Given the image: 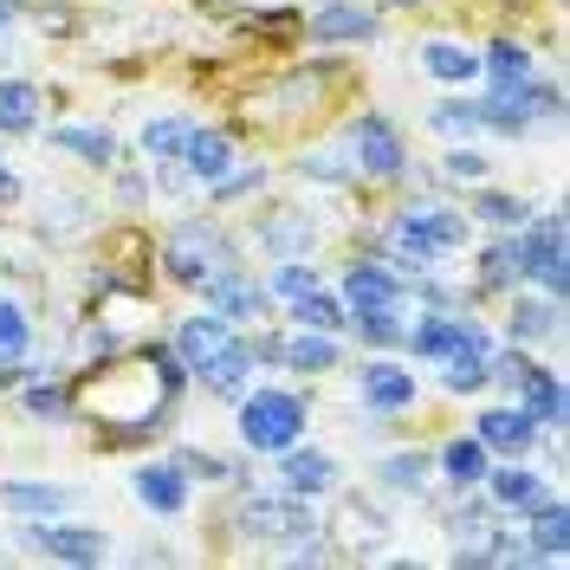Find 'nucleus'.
Masks as SVG:
<instances>
[{
    "instance_id": "nucleus-8",
    "label": "nucleus",
    "mask_w": 570,
    "mask_h": 570,
    "mask_svg": "<svg viewBox=\"0 0 570 570\" xmlns=\"http://www.w3.org/2000/svg\"><path fill=\"white\" fill-rule=\"evenodd\" d=\"M20 538L46 551V558H59V564H105L110 558V538L91 532V525H52V519H33V525H20Z\"/></svg>"
},
{
    "instance_id": "nucleus-38",
    "label": "nucleus",
    "mask_w": 570,
    "mask_h": 570,
    "mask_svg": "<svg viewBox=\"0 0 570 570\" xmlns=\"http://www.w3.org/2000/svg\"><path fill=\"white\" fill-rule=\"evenodd\" d=\"M312 285H318V273H312V266H305V259H285L279 273H273V279H266V298H285V305H292V298H305V292H312Z\"/></svg>"
},
{
    "instance_id": "nucleus-46",
    "label": "nucleus",
    "mask_w": 570,
    "mask_h": 570,
    "mask_svg": "<svg viewBox=\"0 0 570 570\" xmlns=\"http://www.w3.org/2000/svg\"><path fill=\"white\" fill-rule=\"evenodd\" d=\"M7 195H13V176H7V163H0V202H7Z\"/></svg>"
},
{
    "instance_id": "nucleus-3",
    "label": "nucleus",
    "mask_w": 570,
    "mask_h": 570,
    "mask_svg": "<svg viewBox=\"0 0 570 570\" xmlns=\"http://www.w3.org/2000/svg\"><path fill=\"white\" fill-rule=\"evenodd\" d=\"M163 266H169L181 285H202V279H214V273L234 266V247H227V234H220L214 220H176L169 240H163Z\"/></svg>"
},
{
    "instance_id": "nucleus-21",
    "label": "nucleus",
    "mask_w": 570,
    "mask_h": 570,
    "mask_svg": "<svg viewBox=\"0 0 570 570\" xmlns=\"http://www.w3.org/2000/svg\"><path fill=\"white\" fill-rule=\"evenodd\" d=\"M487 466H493V454L480 448V434H454V441H448V448L434 454V473H441L448 487H461V493L487 480Z\"/></svg>"
},
{
    "instance_id": "nucleus-31",
    "label": "nucleus",
    "mask_w": 570,
    "mask_h": 570,
    "mask_svg": "<svg viewBox=\"0 0 570 570\" xmlns=\"http://www.w3.org/2000/svg\"><path fill=\"white\" fill-rule=\"evenodd\" d=\"M27 351H33V318H27V305L0 298V370H20Z\"/></svg>"
},
{
    "instance_id": "nucleus-18",
    "label": "nucleus",
    "mask_w": 570,
    "mask_h": 570,
    "mask_svg": "<svg viewBox=\"0 0 570 570\" xmlns=\"http://www.w3.org/2000/svg\"><path fill=\"white\" fill-rule=\"evenodd\" d=\"M253 363H259V356H253V337H227V344L195 370V376H202L214 395H240L253 383Z\"/></svg>"
},
{
    "instance_id": "nucleus-24",
    "label": "nucleus",
    "mask_w": 570,
    "mask_h": 570,
    "mask_svg": "<svg viewBox=\"0 0 570 570\" xmlns=\"http://www.w3.org/2000/svg\"><path fill=\"white\" fill-rule=\"evenodd\" d=\"M46 142L66 149V156H78V163H91V169H117V137H110V130H91V124H52Z\"/></svg>"
},
{
    "instance_id": "nucleus-19",
    "label": "nucleus",
    "mask_w": 570,
    "mask_h": 570,
    "mask_svg": "<svg viewBox=\"0 0 570 570\" xmlns=\"http://www.w3.org/2000/svg\"><path fill=\"white\" fill-rule=\"evenodd\" d=\"M525 519H532V532H525L532 558H544V564H564V558H570V512H564V499H538Z\"/></svg>"
},
{
    "instance_id": "nucleus-37",
    "label": "nucleus",
    "mask_w": 570,
    "mask_h": 570,
    "mask_svg": "<svg viewBox=\"0 0 570 570\" xmlns=\"http://www.w3.org/2000/svg\"><path fill=\"white\" fill-rule=\"evenodd\" d=\"M298 169H305L312 181H351L356 176L351 169V142H331V149H318V156H305Z\"/></svg>"
},
{
    "instance_id": "nucleus-35",
    "label": "nucleus",
    "mask_w": 570,
    "mask_h": 570,
    "mask_svg": "<svg viewBox=\"0 0 570 570\" xmlns=\"http://www.w3.org/2000/svg\"><path fill=\"white\" fill-rule=\"evenodd\" d=\"M428 130H441V137H473V130H480V105H466V98H441V105L428 110Z\"/></svg>"
},
{
    "instance_id": "nucleus-12",
    "label": "nucleus",
    "mask_w": 570,
    "mask_h": 570,
    "mask_svg": "<svg viewBox=\"0 0 570 570\" xmlns=\"http://www.w3.org/2000/svg\"><path fill=\"white\" fill-rule=\"evenodd\" d=\"M356 390H363V409H370V415H402V409H415V376H409L402 363H390V356L363 363Z\"/></svg>"
},
{
    "instance_id": "nucleus-2",
    "label": "nucleus",
    "mask_w": 570,
    "mask_h": 570,
    "mask_svg": "<svg viewBox=\"0 0 570 570\" xmlns=\"http://www.w3.org/2000/svg\"><path fill=\"white\" fill-rule=\"evenodd\" d=\"M305 422H312V409L292 390H253L240 402V441L253 454H285L292 441H305Z\"/></svg>"
},
{
    "instance_id": "nucleus-7",
    "label": "nucleus",
    "mask_w": 570,
    "mask_h": 570,
    "mask_svg": "<svg viewBox=\"0 0 570 570\" xmlns=\"http://www.w3.org/2000/svg\"><path fill=\"white\" fill-rule=\"evenodd\" d=\"M351 169L370 181H395L409 169V156H402V137L390 130V117H376V110H363L351 124Z\"/></svg>"
},
{
    "instance_id": "nucleus-15",
    "label": "nucleus",
    "mask_w": 570,
    "mask_h": 570,
    "mask_svg": "<svg viewBox=\"0 0 570 570\" xmlns=\"http://www.w3.org/2000/svg\"><path fill=\"white\" fill-rule=\"evenodd\" d=\"M130 487H137V499L149 512H163V519H176L181 505H188V473H181L176 461H142L137 473H130Z\"/></svg>"
},
{
    "instance_id": "nucleus-20",
    "label": "nucleus",
    "mask_w": 570,
    "mask_h": 570,
    "mask_svg": "<svg viewBox=\"0 0 570 570\" xmlns=\"http://www.w3.org/2000/svg\"><path fill=\"white\" fill-rule=\"evenodd\" d=\"M78 499H85L78 487H39V480H7V487H0V505H7V512H27V519H59Z\"/></svg>"
},
{
    "instance_id": "nucleus-29",
    "label": "nucleus",
    "mask_w": 570,
    "mask_h": 570,
    "mask_svg": "<svg viewBox=\"0 0 570 570\" xmlns=\"http://www.w3.org/2000/svg\"><path fill=\"white\" fill-rule=\"evenodd\" d=\"M422 71L428 78H441V85H473V78H480V59H473L466 46H454V39H428L422 46Z\"/></svg>"
},
{
    "instance_id": "nucleus-40",
    "label": "nucleus",
    "mask_w": 570,
    "mask_h": 570,
    "mask_svg": "<svg viewBox=\"0 0 570 570\" xmlns=\"http://www.w3.org/2000/svg\"><path fill=\"white\" fill-rule=\"evenodd\" d=\"M441 169H448V181H487L493 156H487V149H473V142H461V149H448V156H441Z\"/></svg>"
},
{
    "instance_id": "nucleus-6",
    "label": "nucleus",
    "mask_w": 570,
    "mask_h": 570,
    "mask_svg": "<svg viewBox=\"0 0 570 570\" xmlns=\"http://www.w3.org/2000/svg\"><path fill=\"white\" fill-rule=\"evenodd\" d=\"M240 532L247 538H273V544H298V538H312V512H305V499L298 493H247L240 505Z\"/></svg>"
},
{
    "instance_id": "nucleus-39",
    "label": "nucleus",
    "mask_w": 570,
    "mask_h": 570,
    "mask_svg": "<svg viewBox=\"0 0 570 570\" xmlns=\"http://www.w3.org/2000/svg\"><path fill=\"white\" fill-rule=\"evenodd\" d=\"M259 240L273 253H285V259H298V247L312 240V220H259Z\"/></svg>"
},
{
    "instance_id": "nucleus-14",
    "label": "nucleus",
    "mask_w": 570,
    "mask_h": 570,
    "mask_svg": "<svg viewBox=\"0 0 570 570\" xmlns=\"http://www.w3.org/2000/svg\"><path fill=\"white\" fill-rule=\"evenodd\" d=\"M480 487H487V499H493L499 512H532L538 499H551V487H544V480H538L525 461L487 466V480H480Z\"/></svg>"
},
{
    "instance_id": "nucleus-42",
    "label": "nucleus",
    "mask_w": 570,
    "mask_h": 570,
    "mask_svg": "<svg viewBox=\"0 0 570 570\" xmlns=\"http://www.w3.org/2000/svg\"><path fill=\"white\" fill-rule=\"evenodd\" d=\"M356 331H363V344H383V351H390V344H402L409 324H402V312H363Z\"/></svg>"
},
{
    "instance_id": "nucleus-32",
    "label": "nucleus",
    "mask_w": 570,
    "mask_h": 570,
    "mask_svg": "<svg viewBox=\"0 0 570 570\" xmlns=\"http://www.w3.org/2000/svg\"><path fill=\"white\" fill-rule=\"evenodd\" d=\"M428 473H434V454H422V448H409V454H390V461L376 466V480H383V487H395V493H422Z\"/></svg>"
},
{
    "instance_id": "nucleus-11",
    "label": "nucleus",
    "mask_w": 570,
    "mask_h": 570,
    "mask_svg": "<svg viewBox=\"0 0 570 570\" xmlns=\"http://www.w3.org/2000/svg\"><path fill=\"white\" fill-rule=\"evenodd\" d=\"M473 434H480V448L487 454H505V461H525L538 441V422L525 409H480L473 415Z\"/></svg>"
},
{
    "instance_id": "nucleus-16",
    "label": "nucleus",
    "mask_w": 570,
    "mask_h": 570,
    "mask_svg": "<svg viewBox=\"0 0 570 570\" xmlns=\"http://www.w3.org/2000/svg\"><path fill=\"white\" fill-rule=\"evenodd\" d=\"M305 33L318 46H351V39H376V13L370 7H351V0H324L318 13L305 20Z\"/></svg>"
},
{
    "instance_id": "nucleus-1",
    "label": "nucleus",
    "mask_w": 570,
    "mask_h": 570,
    "mask_svg": "<svg viewBox=\"0 0 570 570\" xmlns=\"http://www.w3.org/2000/svg\"><path fill=\"white\" fill-rule=\"evenodd\" d=\"M466 234L473 227H466L461 208H448V202H409L390 227V253L402 266H415V273H434L448 253L466 247Z\"/></svg>"
},
{
    "instance_id": "nucleus-26",
    "label": "nucleus",
    "mask_w": 570,
    "mask_h": 570,
    "mask_svg": "<svg viewBox=\"0 0 570 570\" xmlns=\"http://www.w3.org/2000/svg\"><path fill=\"white\" fill-rule=\"evenodd\" d=\"M227 337H234V324L220 318V312H208V318H188L176 331V356H181V370H202V363H208L214 351H220V344H227Z\"/></svg>"
},
{
    "instance_id": "nucleus-5",
    "label": "nucleus",
    "mask_w": 570,
    "mask_h": 570,
    "mask_svg": "<svg viewBox=\"0 0 570 570\" xmlns=\"http://www.w3.org/2000/svg\"><path fill=\"white\" fill-rule=\"evenodd\" d=\"M409 351L428 356V363H448V356H493V331L473 318H454V312H422V324L402 331Z\"/></svg>"
},
{
    "instance_id": "nucleus-41",
    "label": "nucleus",
    "mask_w": 570,
    "mask_h": 570,
    "mask_svg": "<svg viewBox=\"0 0 570 570\" xmlns=\"http://www.w3.org/2000/svg\"><path fill=\"white\" fill-rule=\"evenodd\" d=\"M20 402H27V415H39V422H66L71 415V395L59 390V383H39V390H27Z\"/></svg>"
},
{
    "instance_id": "nucleus-45",
    "label": "nucleus",
    "mask_w": 570,
    "mask_h": 570,
    "mask_svg": "<svg viewBox=\"0 0 570 570\" xmlns=\"http://www.w3.org/2000/svg\"><path fill=\"white\" fill-rule=\"evenodd\" d=\"M13 20H20V0H0V39L13 33Z\"/></svg>"
},
{
    "instance_id": "nucleus-33",
    "label": "nucleus",
    "mask_w": 570,
    "mask_h": 570,
    "mask_svg": "<svg viewBox=\"0 0 570 570\" xmlns=\"http://www.w3.org/2000/svg\"><path fill=\"white\" fill-rule=\"evenodd\" d=\"M142 149H149L156 163H181V149H188V124H181L176 110L149 117V124H142Z\"/></svg>"
},
{
    "instance_id": "nucleus-9",
    "label": "nucleus",
    "mask_w": 570,
    "mask_h": 570,
    "mask_svg": "<svg viewBox=\"0 0 570 570\" xmlns=\"http://www.w3.org/2000/svg\"><path fill=\"white\" fill-rule=\"evenodd\" d=\"M344 312L351 318H363V312H409V292H402V279L383 259H356L344 273Z\"/></svg>"
},
{
    "instance_id": "nucleus-27",
    "label": "nucleus",
    "mask_w": 570,
    "mask_h": 570,
    "mask_svg": "<svg viewBox=\"0 0 570 570\" xmlns=\"http://www.w3.org/2000/svg\"><path fill=\"white\" fill-rule=\"evenodd\" d=\"M558 318H564V312H558V298L544 292V298H519L505 331H512V344H519V351H532L538 337H558V331H564Z\"/></svg>"
},
{
    "instance_id": "nucleus-47",
    "label": "nucleus",
    "mask_w": 570,
    "mask_h": 570,
    "mask_svg": "<svg viewBox=\"0 0 570 570\" xmlns=\"http://www.w3.org/2000/svg\"><path fill=\"white\" fill-rule=\"evenodd\" d=\"M376 7H428V0H376Z\"/></svg>"
},
{
    "instance_id": "nucleus-13",
    "label": "nucleus",
    "mask_w": 570,
    "mask_h": 570,
    "mask_svg": "<svg viewBox=\"0 0 570 570\" xmlns=\"http://www.w3.org/2000/svg\"><path fill=\"white\" fill-rule=\"evenodd\" d=\"M279 461V487L285 493H298V499H318V493H331L337 487V461L324 454V448H285V454H273Z\"/></svg>"
},
{
    "instance_id": "nucleus-25",
    "label": "nucleus",
    "mask_w": 570,
    "mask_h": 570,
    "mask_svg": "<svg viewBox=\"0 0 570 570\" xmlns=\"http://www.w3.org/2000/svg\"><path fill=\"white\" fill-rule=\"evenodd\" d=\"M279 363L285 370H298V376H324V370H337V363H344V356H337V331H298V337H285Z\"/></svg>"
},
{
    "instance_id": "nucleus-34",
    "label": "nucleus",
    "mask_w": 570,
    "mask_h": 570,
    "mask_svg": "<svg viewBox=\"0 0 570 570\" xmlns=\"http://www.w3.org/2000/svg\"><path fill=\"white\" fill-rule=\"evenodd\" d=\"M480 292H505V285H519V253H512V240H499V247L480 253Z\"/></svg>"
},
{
    "instance_id": "nucleus-23",
    "label": "nucleus",
    "mask_w": 570,
    "mask_h": 570,
    "mask_svg": "<svg viewBox=\"0 0 570 570\" xmlns=\"http://www.w3.org/2000/svg\"><path fill=\"white\" fill-rule=\"evenodd\" d=\"M181 163H188V176L195 181H220L234 176V137L227 130H188V149H181Z\"/></svg>"
},
{
    "instance_id": "nucleus-10",
    "label": "nucleus",
    "mask_w": 570,
    "mask_h": 570,
    "mask_svg": "<svg viewBox=\"0 0 570 570\" xmlns=\"http://www.w3.org/2000/svg\"><path fill=\"white\" fill-rule=\"evenodd\" d=\"M202 292H208V312H220L227 324H247L273 305L266 298V279H247V266H227V273L202 279Z\"/></svg>"
},
{
    "instance_id": "nucleus-30",
    "label": "nucleus",
    "mask_w": 570,
    "mask_h": 570,
    "mask_svg": "<svg viewBox=\"0 0 570 570\" xmlns=\"http://www.w3.org/2000/svg\"><path fill=\"white\" fill-rule=\"evenodd\" d=\"M344 318H351L344 298L324 292V285H312L305 298H292V324H298V331H344Z\"/></svg>"
},
{
    "instance_id": "nucleus-17",
    "label": "nucleus",
    "mask_w": 570,
    "mask_h": 570,
    "mask_svg": "<svg viewBox=\"0 0 570 570\" xmlns=\"http://www.w3.org/2000/svg\"><path fill=\"white\" fill-rule=\"evenodd\" d=\"M519 409H525L538 428H551V434H558V428H564V415H570L564 376H558V370H538V363H532V370L519 376Z\"/></svg>"
},
{
    "instance_id": "nucleus-4",
    "label": "nucleus",
    "mask_w": 570,
    "mask_h": 570,
    "mask_svg": "<svg viewBox=\"0 0 570 570\" xmlns=\"http://www.w3.org/2000/svg\"><path fill=\"white\" fill-rule=\"evenodd\" d=\"M525 234L512 240V253H519V279H532V285H544L551 298H564V285H570V273H564V214L551 208V214H538V220H519Z\"/></svg>"
},
{
    "instance_id": "nucleus-43",
    "label": "nucleus",
    "mask_w": 570,
    "mask_h": 570,
    "mask_svg": "<svg viewBox=\"0 0 570 570\" xmlns=\"http://www.w3.org/2000/svg\"><path fill=\"white\" fill-rule=\"evenodd\" d=\"M176 466L195 480H234V461H214V454H176Z\"/></svg>"
},
{
    "instance_id": "nucleus-22",
    "label": "nucleus",
    "mask_w": 570,
    "mask_h": 570,
    "mask_svg": "<svg viewBox=\"0 0 570 570\" xmlns=\"http://www.w3.org/2000/svg\"><path fill=\"white\" fill-rule=\"evenodd\" d=\"M480 71L493 78V91H519V85L538 78V59H532V46H519V39H493L480 52Z\"/></svg>"
},
{
    "instance_id": "nucleus-28",
    "label": "nucleus",
    "mask_w": 570,
    "mask_h": 570,
    "mask_svg": "<svg viewBox=\"0 0 570 570\" xmlns=\"http://www.w3.org/2000/svg\"><path fill=\"white\" fill-rule=\"evenodd\" d=\"M27 130H39V85L0 78V137H27Z\"/></svg>"
},
{
    "instance_id": "nucleus-44",
    "label": "nucleus",
    "mask_w": 570,
    "mask_h": 570,
    "mask_svg": "<svg viewBox=\"0 0 570 570\" xmlns=\"http://www.w3.org/2000/svg\"><path fill=\"white\" fill-rule=\"evenodd\" d=\"M117 195H124V208H142V181H137V176L117 181Z\"/></svg>"
},
{
    "instance_id": "nucleus-36",
    "label": "nucleus",
    "mask_w": 570,
    "mask_h": 570,
    "mask_svg": "<svg viewBox=\"0 0 570 570\" xmlns=\"http://www.w3.org/2000/svg\"><path fill=\"white\" fill-rule=\"evenodd\" d=\"M473 220H487V227H519V220H525V202H519V195H499V188H480V195H473Z\"/></svg>"
}]
</instances>
